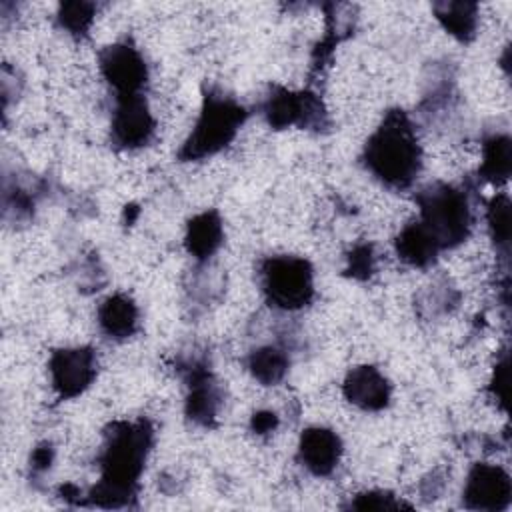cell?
Returning a JSON list of instances; mask_svg holds the SVG:
<instances>
[{
  "label": "cell",
  "mask_w": 512,
  "mask_h": 512,
  "mask_svg": "<svg viewBox=\"0 0 512 512\" xmlns=\"http://www.w3.org/2000/svg\"><path fill=\"white\" fill-rule=\"evenodd\" d=\"M154 430L146 420L112 422L100 452V482L90 490L88 504L124 508L136 498L138 480L152 448Z\"/></svg>",
  "instance_id": "1"
},
{
  "label": "cell",
  "mask_w": 512,
  "mask_h": 512,
  "mask_svg": "<svg viewBox=\"0 0 512 512\" xmlns=\"http://www.w3.org/2000/svg\"><path fill=\"white\" fill-rule=\"evenodd\" d=\"M362 162L388 188L404 190L412 186L422 168V150L404 110L386 112L364 144Z\"/></svg>",
  "instance_id": "2"
},
{
  "label": "cell",
  "mask_w": 512,
  "mask_h": 512,
  "mask_svg": "<svg viewBox=\"0 0 512 512\" xmlns=\"http://www.w3.org/2000/svg\"><path fill=\"white\" fill-rule=\"evenodd\" d=\"M248 118L246 108L230 96L208 90L202 100L196 124L182 144L178 158L184 162L204 160L226 148Z\"/></svg>",
  "instance_id": "3"
},
{
  "label": "cell",
  "mask_w": 512,
  "mask_h": 512,
  "mask_svg": "<svg viewBox=\"0 0 512 512\" xmlns=\"http://www.w3.org/2000/svg\"><path fill=\"white\" fill-rule=\"evenodd\" d=\"M420 208V222L428 228L442 250L462 244L472 226V212L464 190L434 182L416 194Z\"/></svg>",
  "instance_id": "4"
},
{
  "label": "cell",
  "mask_w": 512,
  "mask_h": 512,
  "mask_svg": "<svg viewBox=\"0 0 512 512\" xmlns=\"http://www.w3.org/2000/svg\"><path fill=\"white\" fill-rule=\"evenodd\" d=\"M260 284L270 306L300 310L314 296V270L300 256H270L260 264Z\"/></svg>",
  "instance_id": "5"
},
{
  "label": "cell",
  "mask_w": 512,
  "mask_h": 512,
  "mask_svg": "<svg viewBox=\"0 0 512 512\" xmlns=\"http://www.w3.org/2000/svg\"><path fill=\"white\" fill-rule=\"evenodd\" d=\"M266 122L276 128H314L320 130L326 124V110L314 92H292L274 86L262 104Z\"/></svg>",
  "instance_id": "6"
},
{
  "label": "cell",
  "mask_w": 512,
  "mask_h": 512,
  "mask_svg": "<svg viewBox=\"0 0 512 512\" xmlns=\"http://www.w3.org/2000/svg\"><path fill=\"white\" fill-rule=\"evenodd\" d=\"M512 482L504 468L478 462L470 468L462 492V504L468 510L502 512L510 506Z\"/></svg>",
  "instance_id": "7"
},
{
  "label": "cell",
  "mask_w": 512,
  "mask_h": 512,
  "mask_svg": "<svg viewBox=\"0 0 512 512\" xmlns=\"http://www.w3.org/2000/svg\"><path fill=\"white\" fill-rule=\"evenodd\" d=\"M52 388L60 400L80 396L96 378V354L88 346L54 350L48 362Z\"/></svg>",
  "instance_id": "8"
},
{
  "label": "cell",
  "mask_w": 512,
  "mask_h": 512,
  "mask_svg": "<svg viewBox=\"0 0 512 512\" xmlns=\"http://www.w3.org/2000/svg\"><path fill=\"white\" fill-rule=\"evenodd\" d=\"M100 72L116 96L142 94L148 82V68L142 54L128 42L106 46L100 52Z\"/></svg>",
  "instance_id": "9"
},
{
  "label": "cell",
  "mask_w": 512,
  "mask_h": 512,
  "mask_svg": "<svg viewBox=\"0 0 512 512\" xmlns=\"http://www.w3.org/2000/svg\"><path fill=\"white\" fill-rule=\"evenodd\" d=\"M154 130L156 122L148 110L144 94L116 96V108L110 124V138L114 146L122 150L146 146L154 136Z\"/></svg>",
  "instance_id": "10"
},
{
  "label": "cell",
  "mask_w": 512,
  "mask_h": 512,
  "mask_svg": "<svg viewBox=\"0 0 512 512\" xmlns=\"http://www.w3.org/2000/svg\"><path fill=\"white\" fill-rule=\"evenodd\" d=\"M342 456L340 436L324 426L306 428L298 442V460L314 476H328L334 472Z\"/></svg>",
  "instance_id": "11"
},
{
  "label": "cell",
  "mask_w": 512,
  "mask_h": 512,
  "mask_svg": "<svg viewBox=\"0 0 512 512\" xmlns=\"http://www.w3.org/2000/svg\"><path fill=\"white\" fill-rule=\"evenodd\" d=\"M220 404H222L220 388L212 378L210 370L204 364L194 362L188 368L186 416L200 426H212L218 416Z\"/></svg>",
  "instance_id": "12"
},
{
  "label": "cell",
  "mask_w": 512,
  "mask_h": 512,
  "mask_svg": "<svg viewBox=\"0 0 512 512\" xmlns=\"http://www.w3.org/2000/svg\"><path fill=\"white\" fill-rule=\"evenodd\" d=\"M344 396L362 410H382L390 402V382L374 366H356L344 378Z\"/></svg>",
  "instance_id": "13"
},
{
  "label": "cell",
  "mask_w": 512,
  "mask_h": 512,
  "mask_svg": "<svg viewBox=\"0 0 512 512\" xmlns=\"http://www.w3.org/2000/svg\"><path fill=\"white\" fill-rule=\"evenodd\" d=\"M222 240H224L222 220L214 210L196 214L186 226L184 246L188 254L200 262L208 260L220 248Z\"/></svg>",
  "instance_id": "14"
},
{
  "label": "cell",
  "mask_w": 512,
  "mask_h": 512,
  "mask_svg": "<svg viewBox=\"0 0 512 512\" xmlns=\"http://www.w3.org/2000/svg\"><path fill=\"white\" fill-rule=\"evenodd\" d=\"M394 244H396L398 256L410 266H418V268L430 266L442 252L434 236L428 232V228L420 220L406 224L396 236Z\"/></svg>",
  "instance_id": "15"
},
{
  "label": "cell",
  "mask_w": 512,
  "mask_h": 512,
  "mask_svg": "<svg viewBox=\"0 0 512 512\" xmlns=\"http://www.w3.org/2000/svg\"><path fill=\"white\" fill-rule=\"evenodd\" d=\"M98 324L108 338H130L138 328V308L124 294L108 296L98 308Z\"/></svg>",
  "instance_id": "16"
},
{
  "label": "cell",
  "mask_w": 512,
  "mask_h": 512,
  "mask_svg": "<svg viewBox=\"0 0 512 512\" xmlns=\"http://www.w3.org/2000/svg\"><path fill=\"white\" fill-rule=\"evenodd\" d=\"M438 22L460 42L474 38L478 6L474 2H436L432 6Z\"/></svg>",
  "instance_id": "17"
},
{
  "label": "cell",
  "mask_w": 512,
  "mask_h": 512,
  "mask_svg": "<svg viewBox=\"0 0 512 512\" xmlns=\"http://www.w3.org/2000/svg\"><path fill=\"white\" fill-rule=\"evenodd\" d=\"M480 176L488 182H504L512 170V142L506 134H492L482 144Z\"/></svg>",
  "instance_id": "18"
},
{
  "label": "cell",
  "mask_w": 512,
  "mask_h": 512,
  "mask_svg": "<svg viewBox=\"0 0 512 512\" xmlns=\"http://www.w3.org/2000/svg\"><path fill=\"white\" fill-rule=\"evenodd\" d=\"M288 364V354L278 346H262L248 356L250 374L264 386L282 382L288 372Z\"/></svg>",
  "instance_id": "19"
},
{
  "label": "cell",
  "mask_w": 512,
  "mask_h": 512,
  "mask_svg": "<svg viewBox=\"0 0 512 512\" xmlns=\"http://www.w3.org/2000/svg\"><path fill=\"white\" fill-rule=\"evenodd\" d=\"M486 220H488V230H490V236H492L496 248H500L502 254L508 256V248H510V200H508V196L498 194L490 200Z\"/></svg>",
  "instance_id": "20"
},
{
  "label": "cell",
  "mask_w": 512,
  "mask_h": 512,
  "mask_svg": "<svg viewBox=\"0 0 512 512\" xmlns=\"http://www.w3.org/2000/svg\"><path fill=\"white\" fill-rule=\"evenodd\" d=\"M96 6L92 2H64L58 8V24L72 36H84L94 20Z\"/></svg>",
  "instance_id": "21"
},
{
  "label": "cell",
  "mask_w": 512,
  "mask_h": 512,
  "mask_svg": "<svg viewBox=\"0 0 512 512\" xmlns=\"http://www.w3.org/2000/svg\"><path fill=\"white\" fill-rule=\"evenodd\" d=\"M348 508H354V510H398V508H410V506L396 500V496L390 492L370 490V492L356 494Z\"/></svg>",
  "instance_id": "22"
},
{
  "label": "cell",
  "mask_w": 512,
  "mask_h": 512,
  "mask_svg": "<svg viewBox=\"0 0 512 512\" xmlns=\"http://www.w3.org/2000/svg\"><path fill=\"white\" fill-rule=\"evenodd\" d=\"M374 270V252H372V246L370 244H358L350 256H348V268L346 272L352 276V278H358V280H364L372 274Z\"/></svg>",
  "instance_id": "23"
},
{
  "label": "cell",
  "mask_w": 512,
  "mask_h": 512,
  "mask_svg": "<svg viewBox=\"0 0 512 512\" xmlns=\"http://www.w3.org/2000/svg\"><path fill=\"white\" fill-rule=\"evenodd\" d=\"M490 392L502 406L506 404V398H508V358L506 356L502 358V362L496 364V370L490 382Z\"/></svg>",
  "instance_id": "24"
},
{
  "label": "cell",
  "mask_w": 512,
  "mask_h": 512,
  "mask_svg": "<svg viewBox=\"0 0 512 512\" xmlns=\"http://www.w3.org/2000/svg\"><path fill=\"white\" fill-rule=\"evenodd\" d=\"M52 460H54V448H52V444H48V442H42V444H38L34 450H32V456H30V470H32V474H44L48 468H50V464H52Z\"/></svg>",
  "instance_id": "25"
},
{
  "label": "cell",
  "mask_w": 512,
  "mask_h": 512,
  "mask_svg": "<svg viewBox=\"0 0 512 512\" xmlns=\"http://www.w3.org/2000/svg\"><path fill=\"white\" fill-rule=\"evenodd\" d=\"M252 430L256 434H266V432H272L276 426H278V416L270 410H260L252 416V422H250Z\"/></svg>",
  "instance_id": "26"
}]
</instances>
